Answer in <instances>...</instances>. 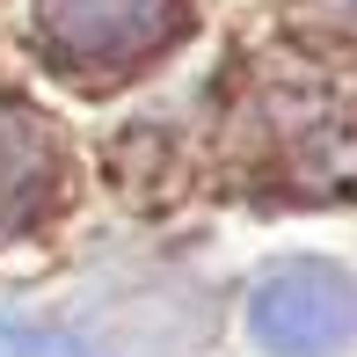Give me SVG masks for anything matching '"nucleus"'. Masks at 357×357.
Returning a JSON list of instances; mask_svg holds the SVG:
<instances>
[{"label": "nucleus", "mask_w": 357, "mask_h": 357, "mask_svg": "<svg viewBox=\"0 0 357 357\" xmlns=\"http://www.w3.org/2000/svg\"><path fill=\"white\" fill-rule=\"evenodd\" d=\"M52 183H59L52 132H44L37 117H22V109H0V241L22 234V226L44 212Z\"/></svg>", "instance_id": "4"}, {"label": "nucleus", "mask_w": 357, "mask_h": 357, "mask_svg": "<svg viewBox=\"0 0 357 357\" xmlns=\"http://www.w3.org/2000/svg\"><path fill=\"white\" fill-rule=\"evenodd\" d=\"M314 8H328L335 22H357V0H314Z\"/></svg>", "instance_id": "5"}, {"label": "nucleus", "mask_w": 357, "mask_h": 357, "mask_svg": "<svg viewBox=\"0 0 357 357\" xmlns=\"http://www.w3.org/2000/svg\"><path fill=\"white\" fill-rule=\"evenodd\" d=\"M248 335L270 357H343L357 343V284L321 255H291L248 291Z\"/></svg>", "instance_id": "2"}, {"label": "nucleus", "mask_w": 357, "mask_h": 357, "mask_svg": "<svg viewBox=\"0 0 357 357\" xmlns=\"http://www.w3.org/2000/svg\"><path fill=\"white\" fill-rule=\"evenodd\" d=\"M255 168L306 197H357V59L278 52L263 59L241 102Z\"/></svg>", "instance_id": "1"}, {"label": "nucleus", "mask_w": 357, "mask_h": 357, "mask_svg": "<svg viewBox=\"0 0 357 357\" xmlns=\"http://www.w3.org/2000/svg\"><path fill=\"white\" fill-rule=\"evenodd\" d=\"M37 22L66 59L109 66V59L160 52L183 22V0H37Z\"/></svg>", "instance_id": "3"}]
</instances>
